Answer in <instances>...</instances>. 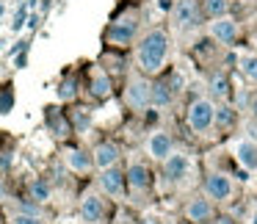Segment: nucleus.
<instances>
[{
	"instance_id": "f257e3e1",
	"label": "nucleus",
	"mask_w": 257,
	"mask_h": 224,
	"mask_svg": "<svg viewBox=\"0 0 257 224\" xmlns=\"http://www.w3.org/2000/svg\"><path fill=\"white\" fill-rule=\"evenodd\" d=\"M166 56H169V34L163 28H152L141 36L139 42V69L144 75H158L166 64Z\"/></svg>"
},
{
	"instance_id": "f03ea898",
	"label": "nucleus",
	"mask_w": 257,
	"mask_h": 224,
	"mask_svg": "<svg viewBox=\"0 0 257 224\" xmlns=\"http://www.w3.org/2000/svg\"><path fill=\"white\" fill-rule=\"evenodd\" d=\"M185 119H188V128L196 130V133L210 130V125H213V102L205 100V97H196V100L188 105V111H185Z\"/></svg>"
},
{
	"instance_id": "7ed1b4c3",
	"label": "nucleus",
	"mask_w": 257,
	"mask_h": 224,
	"mask_svg": "<svg viewBox=\"0 0 257 224\" xmlns=\"http://www.w3.org/2000/svg\"><path fill=\"white\" fill-rule=\"evenodd\" d=\"M150 91H152V83H147L144 78H133L127 83V89H124V100H127V105H133L136 111H141V108L152 105Z\"/></svg>"
},
{
	"instance_id": "20e7f679",
	"label": "nucleus",
	"mask_w": 257,
	"mask_h": 224,
	"mask_svg": "<svg viewBox=\"0 0 257 224\" xmlns=\"http://www.w3.org/2000/svg\"><path fill=\"white\" fill-rule=\"evenodd\" d=\"M163 172H166V177L174 180V183L185 180V177H188V172H191L188 155H183V152H169V155L163 158Z\"/></svg>"
},
{
	"instance_id": "39448f33",
	"label": "nucleus",
	"mask_w": 257,
	"mask_h": 224,
	"mask_svg": "<svg viewBox=\"0 0 257 224\" xmlns=\"http://www.w3.org/2000/svg\"><path fill=\"white\" fill-rule=\"evenodd\" d=\"M205 194L213 202H224L232 196V183H229L227 174H207L205 177Z\"/></svg>"
},
{
	"instance_id": "423d86ee",
	"label": "nucleus",
	"mask_w": 257,
	"mask_h": 224,
	"mask_svg": "<svg viewBox=\"0 0 257 224\" xmlns=\"http://www.w3.org/2000/svg\"><path fill=\"white\" fill-rule=\"evenodd\" d=\"M232 152H235V161H238L246 172H254L257 169V144L251 139H238L232 144Z\"/></svg>"
},
{
	"instance_id": "0eeeda50",
	"label": "nucleus",
	"mask_w": 257,
	"mask_h": 224,
	"mask_svg": "<svg viewBox=\"0 0 257 224\" xmlns=\"http://www.w3.org/2000/svg\"><path fill=\"white\" fill-rule=\"evenodd\" d=\"M174 23H177V28H194V25H199V6H196V0H177Z\"/></svg>"
},
{
	"instance_id": "6e6552de",
	"label": "nucleus",
	"mask_w": 257,
	"mask_h": 224,
	"mask_svg": "<svg viewBox=\"0 0 257 224\" xmlns=\"http://www.w3.org/2000/svg\"><path fill=\"white\" fill-rule=\"evenodd\" d=\"M210 36L218 42H224V45H229V42L238 39V23L229 17H218L210 23Z\"/></svg>"
},
{
	"instance_id": "1a4fd4ad",
	"label": "nucleus",
	"mask_w": 257,
	"mask_h": 224,
	"mask_svg": "<svg viewBox=\"0 0 257 224\" xmlns=\"http://www.w3.org/2000/svg\"><path fill=\"white\" fill-rule=\"evenodd\" d=\"M133 36H136V20L133 17L116 20V23L108 28V39H111L113 45H127Z\"/></svg>"
},
{
	"instance_id": "9d476101",
	"label": "nucleus",
	"mask_w": 257,
	"mask_h": 224,
	"mask_svg": "<svg viewBox=\"0 0 257 224\" xmlns=\"http://www.w3.org/2000/svg\"><path fill=\"white\" fill-rule=\"evenodd\" d=\"M124 177H127L130 188H133L136 194H141V191L150 188V177H152V174H150V169H147L144 163L136 161V163H130V169H127V174H124Z\"/></svg>"
},
{
	"instance_id": "9b49d317",
	"label": "nucleus",
	"mask_w": 257,
	"mask_h": 224,
	"mask_svg": "<svg viewBox=\"0 0 257 224\" xmlns=\"http://www.w3.org/2000/svg\"><path fill=\"white\" fill-rule=\"evenodd\" d=\"M213 216V205L207 196H194V199L185 205V218L188 221H207Z\"/></svg>"
},
{
	"instance_id": "f8f14e48",
	"label": "nucleus",
	"mask_w": 257,
	"mask_h": 224,
	"mask_svg": "<svg viewBox=\"0 0 257 224\" xmlns=\"http://www.w3.org/2000/svg\"><path fill=\"white\" fill-rule=\"evenodd\" d=\"M147 152H150L155 161H163V158L172 152V136L161 133V130H158V133H152L150 139H147Z\"/></svg>"
},
{
	"instance_id": "ddd939ff",
	"label": "nucleus",
	"mask_w": 257,
	"mask_h": 224,
	"mask_svg": "<svg viewBox=\"0 0 257 224\" xmlns=\"http://www.w3.org/2000/svg\"><path fill=\"white\" fill-rule=\"evenodd\" d=\"M102 213H105V202H102L97 194H89L83 202H80V218H83V221L94 224V221L102 218Z\"/></svg>"
},
{
	"instance_id": "4468645a",
	"label": "nucleus",
	"mask_w": 257,
	"mask_h": 224,
	"mask_svg": "<svg viewBox=\"0 0 257 224\" xmlns=\"http://www.w3.org/2000/svg\"><path fill=\"white\" fill-rule=\"evenodd\" d=\"M100 185H102L105 194L116 196V194H122V188H124V174L119 172V169L108 166V169H102V174H100Z\"/></svg>"
},
{
	"instance_id": "2eb2a0df",
	"label": "nucleus",
	"mask_w": 257,
	"mask_h": 224,
	"mask_svg": "<svg viewBox=\"0 0 257 224\" xmlns=\"http://www.w3.org/2000/svg\"><path fill=\"white\" fill-rule=\"evenodd\" d=\"M119 161V150H116V144H97L94 147V155H91V163H94L97 169H108V166H113V163Z\"/></svg>"
},
{
	"instance_id": "dca6fc26",
	"label": "nucleus",
	"mask_w": 257,
	"mask_h": 224,
	"mask_svg": "<svg viewBox=\"0 0 257 224\" xmlns=\"http://www.w3.org/2000/svg\"><path fill=\"white\" fill-rule=\"evenodd\" d=\"M67 166L72 169V172H89L94 163H91V155H86V152H80V150H69L67 155Z\"/></svg>"
},
{
	"instance_id": "f3484780",
	"label": "nucleus",
	"mask_w": 257,
	"mask_h": 224,
	"mask_svg": "<svg viewBox=\"0 0 257 224\" xmlns=\"http://www.w3.org/2000/svg\"><path fill=\"white\" fill-rule=\"evenodd\" d=\"M150 102L152 105H158V108H163V105H169L172 102V86L163 80V83H155L152 86V91H150Z\"/></svg>"
},
{
	"instance_id": "a211bd4d",
	"label": "nucleus",
	"mask_w": 257,
	"mask_h": 224,
	"mask_svg": "<svg viewBox=\"0 0 257 224\" xmlns=\"http://www.w3.org/2000/svg\"><path fill=\"white\" fill-rule=\"evenodd\" d=\"M91 94H94L97 100L111 97V80H108L105 72H94V78H91Z\"/></svg>"
},
{
	"instance_id": "6ab92c4d",
	"label": "nucleus",
	"mask_w": 257,
	"mask_h": 224,
	"mask_svg": "<svg viewBox=\"0 0 257 224\" xmlns=\"http://www.w3.org/2000/svg\"><path fill=\"white\" fill-rule=\"evenodd\" d=\"M238 64H240L243 78H249L251 83H257V56L254 53H243V56L238 58Z\"/></svg>"
},
{
	"instance_id": "aec40b11",
	"label": "nucleus",
	"mask_w": 257,
	"mask_h": 224,
	"mask_svg": "<svg viewBox=\"0 0 257 224\" xmlns=\"http://www.w3.org/2000/svg\"><path fill=\"white\" fill-rule=\"evenodd\" d=\"M205 14L210 20H218V17H227V9H229V3L227 0H205Z\"/></svg>"
},
{
	"instance_id": "412c9836",
	"label": "nucleus",
	"mask_w": 257,
	"mask_h": 224,
	"mask_svg": "<svg viewBox=\"0 0 257 224\" xmlns=\"http://www.w3.org/2000/svg\"><path fill=\"white\" fill-rule=\"evenodd\" d=\"M210 91L216 100H227L229 97V80L224 78V75H213L210 78Z\"/></svg>"
},
{
	"instance_id": "4be33fe9",
	"label": "nucleus",
	"mask_w": 257,
	"mask_h": 224,
	"mask_svg": "<svg viewBox=\"0 0 257 224\" xmlns=\"http://www.w3.org/2000/svg\"><path fill=\"white\" fill-rule=\"evenodd\" d=\"M213 122H218V125H224V128H227V125H232L235 122V114H232V108H213Z\"/></svg>"
},
{
	"instance_id": "5701e85b",
	"label": "nucleus",
	"mask_w": 257,
	"mask_h": 224,
	"mask_svg": "<svg viewBox=\"0 0 257 224\" xmlns=\"http://www.w3.org/2000/svg\"><path fill=\"white\" fill-rule=\"evenodd\" d=\"M31 196H34L36 202H45V199H50V185H47L45 180H36V183L31 185Z\"/></svg>"
},
{
	"instance_id": "b1692460",
	"label": "nucleus",
	"mask_w": 257,
	"mask_h": 224,
	"mask_svg": "<svg viewBox=\"0 0 257 224\" xmlns=\"http://www.w3.org/2000/svg\"><path fill=\"white\" fill-rule=\"evenodd\" d=\"M12 224H45L39 216H34V213H17V216L12 218Z\"/></svg>"
},
{
	"instance_id": "393cba45",
	"label": "nucleus",
	"mask_w": 257,
	"mask_h": 224,
	"mask_svg": "<svg viewBox=\"0 0 257 224\" xmlns=\"http://www.w3.org/2000/svg\"><path fill=\"white\" fill-rule=\"evenodd\" d=\"M58 97H61V100H69V97H75V80H64L61 89H58Z\"/></svg>"
},
{
	"instance_id": "a878e982",
	"label": "nucleus",
	"mask_w": 257,
	"mask_h": 224,
	"mask_svg": "<svg viewBox=\"0 0 257 224\" xmlns=\"http://www.w3.org/2000/svg\"><path fill=\"white\" fill-rule=\"evenodd\" d=\"M23 25H25V6H23V9H20V12H17V20H14V23H12V28H14V31H20V28H23Z\"/></svg>"
},
{
	"instance_id": "bb28decb",
	"label": "nucleus",
	"mask_w": 257,
	"mask_h": 224,
	"mask_svg": "<svg viewBox=\"0 0 257 224\" xmlns=\"http://www.w3.org/2000/svg\"><path fill=\"white\" fill-rule=\"evenodd\" d=\"M9 105H12V97L3 94V97H0V114H6V111H9Z\"/></svg>"
},
{
	"instance_id": "cd10ccee",
	"label": "nucleus",
	"mask_w": 257,
	"mask_h": 224,
	"mask_svg": "<svg viewBox=\"0 0 257 224\" xmlns=\"http://www.w3.org/2000/svg\"><path fill=\"white\" fill-rule=\"evenodd\" d=\"M213 224H232L229 218H218V221H213Z\"/></svg>"
},
{
	"instance_id": "c85d7f7f",
	"label": "nucleus",
	"mask_w": 257,
	"mask_h": 224,
	"mask_svg": "<svg viewBox=\"0 0 257 224\" xmlns=\"http://www.w3.org/2000/svg\"><path fill=\"white\" fill-rule=\"evenodd\" d=\"M141 224H155V221H152V218H147V221H141Z\"/></svg>"
},
{
	"instance_id": "c756f323",
	"label": "nucleus",
	"mask_w": 257,
	"mask_h": 224,
	"mask_svg": "<svg viewBox=\"0 0 257 224\" xmlns=\"http://www.w3.org/2000/svg\"><path fill=\"white\" fill-rule=\"evenodd\" d=\"M251 224H257V213H254V218H251Z\"/></svg>"
},
{
	"instance_id": "7c9ffc66",
	"label": "nucleus",
	"mask_w": 257,
	"mask_h": 224,
	"mask_svg": "<svg viewBox=\"0 0 257 224\" xmlns=\"http://www.w3.org/2000/svg\"><path fill=\"white\" fill-rule=\"evenodd\" d=\"M169 224H172V221H169Z\"/></svg>"
}]
</instances>
